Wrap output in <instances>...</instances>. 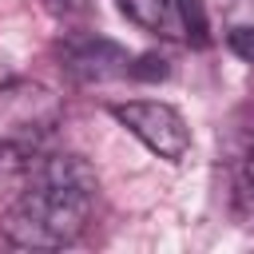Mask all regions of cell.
Returning <instances> with one entry per match:
<instances>
[{
	"instance_id": "cell-1",
	"label": "cell",
	"mask_w": 254,
	"mask_h": 254,
	"mask_svg": "<svg viewBox=\"0 0 254 254\" xmlns=\"http://www.w3.org/2000/svg\"><path fill=\"white\" fill-rule=\"evenodd\" d=\"M99 179L83 155H32V179L4 214V238L28 250H56L83 234Z\"/></svg>"
},
{
	"instance_id": "cell-2",
	"label": "cell",
	"mask_w": 254,
	"mask_h": 254,
	"mask_svg": "<svg viewBox=\"0 0 254 254\" xmlns=\"http://www.w3.org/2000/svg\"><path fill=\"white\" fill-rule=\"evenodd\" d=\"M60 95H52L44 83L12 79L0 83V155L32 159L40 155L44 139L60 127Z\"/></svg>"
},
{
	"instance_id": "cell-3",
	"label": "cell",
	"mask_w": 254,
	"mask_h": 254,
	"mask_svg": "<svg viewBox=\"0 0 254 254\" xmlns=\"http://www.w3.org/2000/svg\"><path fill=\"white\" fill-rule=\"evenodd\" d=\"M111 115H115L147 151H155V155L167 159V163H179V159L190 151L187 119H183L171 103H159V99H131V103H111Z\"/></svg>"
},
{
	"instance_id": "cell-4",
	"label": "cell",
	"mask_w": 254,
	"mask_h": 254,
	"mask_svg": "<svg viewBox=\"0 0 254 254\" xmlns=\"http://www.w3.org/2000/svg\"><path fill=\"white\" fill-rule=\"evenodd\" d=\"M64 60V71L75 79V83H107V79H119V75H131V56L111 44V40H71L64 44L60 52Z\"/></svg>"
},
{
	"instance_id": "cell-5",
	"label": "cell",
	"mask_w": 254,
	"mask_h": 254,
	"mask_svg": "<svg viewBox=\"0 0 254 254\" xmlns=\"http://www.w3.org/2000/svg\"><path fill=\"white\" fill-rule=\"evenodd\" d=\"M115 4H119V12L131 24L155 32V36H167V40H179L183 36L179 0H115Z\"/></svg>"
},
{
	"instance_id": "cell-6",
	"label": "cell",
	"mask_w": 254,
	"mask_h": 254,
	"mask_svg": "<svg viewBox=\"0 0 254 254\" xmlns=\"http://www.w3.org/2000/svg\"><path fill=\"white\" fill-rule=\"evenodd\" d=\"M179 16H183V40H190L194 48H206L210 28H206V12L198 0H179Z\"/></svg>"
},
{
	"instance_id": "cell-7",
	"label": "cell",
	"mask_w": 254,
	"mask_h": 254,
	"mask_svg": "<svg viewBox=\"0 0 254 254\" xmlns=\"http://www.w3.org/2000/svg\"><path fill=\"white\" fill-rule=\"evenodd\" d=\"M226 44H230L234 56H242L246 64H254V24H238V28H230Z\"/></svg>"
},
{
	"instance_id": "cell-8",
	"label": "cell",
	"mask_w": 254,
	"mask_h": 254,
	"mask_svg": "<svg viewBox=\"0 0 254 254\" xmlns=\"http://www.w3.org/2000/svg\"><path fill=\"white\" fill-rule=\"evenodd\" d=\"M167 71H171V67H167L163 56H143L139 64H131V75H135V79H167Z\"/></svg>"
},
{
	"instance_id": "cell-9",
	"label": "cell",
	"mask_w": 254,
	"mask_h": 254,
	"mask_svg": "<svg viewBox=\"0 0 254 254\" xmlns=\"http://www.w3.org/2000/svg\"><path fill=\"white\" fill-rule=\"evenodd\" d=\"M238 198H242V206H246V210H254V151H250V159H246V167H242Z\"/></svg>"
}]
</instances>
